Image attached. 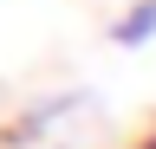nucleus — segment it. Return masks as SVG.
<instances>
[{
    "label": "nucleus",
    "instance_id": "f03ea898",
    "mask_svg": "<svg viewBox=\"0 0 156 149\" xmlns=\"http://www.w3.org/2000/svg\"><path fill=\"white\" fill-rule=\"evenodd\" d=\"M136 149H156V130H150V136H143V143H136Z\"/></svg>",
    "mask_w": 156,
    "mask_h": 149
},
{
    "label": "nucleus",
    "instance_id": "f257e3e1",
    "mask_svg": "<svg viewBox=\"0 0 156 149\" xmlns=\"http://www.w3.org/2000/svg\"><path fill=\"white\" fill-rule=\"evenodd\" d=\"M111 39H117V46H143V39H156V0H136L124 20L111 26Z\"/></svg>",
    "mask_w": 156,
    "mask_h": 149
}]
</instances>
